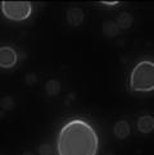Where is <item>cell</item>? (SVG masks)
<instances>
[{
  "mask_svg": "<svg viewBox=\"0 0 154 155\" xmlns=\"http://www.w3.org/2000/svg\"><path fill=\"white\" fill-rule=\"evenodd\" d=\"M57 151L58 155H98L99 136L89 122L71 119L58 132Z\"/></svg>",
  "mask_w": 154,
  "mask_h": 155,
  "instance_id": "cell-1",
  "label": "cell"
},
{
  "mask_svg": "<svg viewBox=\"0 0 154 155\" xmlns=\"http://www.w3.org/2000/svg\"><path fill=\"white\" fill-rule=\"evenodd\" d=\"M130 90L134 92H153L154 91V62L142 59L137 62L130 72Z\"/></svg>",
  "mask_w": 154,
  "mask_h": 155,
  "instance_id": "cell-2",
  "label": "cell"
},
{
  "mask_svg": "<svg viewBox=\"0 0 154 155\" xmlns=\"http://www.w3.org/2000/svg\"><path fill=\"white\" fill-rule=\"evenodd\" d=\"M0 7L4 17L14 22L28 19L34 10V5L27 2H3Z\"/></svg>",
  "mask_w": 154,
  "mask_h": 155,
  "instance_id": "cell-3",
  "label": "cell"
},
{
  "mask_svg": "<svg viewBox=\"0 0 154 155\" xmlns=\"http://www.w3.org/2000/svg\"><path fill=\"white\" fill-rule=\"evenodd\" d=\"M18 62V54L12 46H0V68L10 69Z\"/></svg>",
  "mask_w": 154,
  "mask_h": 155,
  "instance_id": "cell-4",
  "label": "cell"
},
{
  "mask_svg": "<svg viewBox=\"0 0 154 155\" xmlns=\"http://www.w3.org/2000/svg\"><path fill=\"white\" fill-rule=\"evenodd\" d=\"M136 127L140 134H144V135L150 134V132L154 131V117H152L149 114L140 115L136 122Z\"/></svg>",
  "mask_w": 154,
  "mask_h": 155,
  "instance_id": "cell-5",
  "label": "cell"
},
{
  "mask_svg": "<svg viewBox=\"0 0 154 155\" xmlns=\"http://www.w3.org/2000/svg\"><path fill=\"white\" fill-rule=\"evenodd\" d=\"M84 12L77 8V7H73V8H69L67 10V14H65V18H67V22L69 26L72 27H79L82 22H84Z\"/></svg>",
  "mask_w": 154,
  "mask_h": 155,
  "instance_id": "cell-6",
  "label": "cell"
},
{
  "mask_svg": "<svg viewBox=\"0 0 154 155\" xmlns=\"http://www.w3.org/2000/svg\"><path fill=\"white\" fill-rule=\"evenodd\" d=\"M113 132H114V136L117 138L125 140V138H127L131 134L130 124L126 120H118L113 127Z\"/></svg>",
  "mask_w": 154,
  "mask_h": 155,
  "instance_id": "cell-7",
  "label": "cell"
},
{
  "mask_svg": "<svg viewBox=\"0 0 154 155\" xmlns=\"http://www.w3.org/2000/svg\"><path fill=\"white\" fill-rule=\"evenodd\" d=\"M116 23H117L119 30H129L130 27L132 26V17H131L130 13L123 12V13H121L117 17Z\"/></svg>",
  "mask_w": 154,
  "mask_h": 155,
  "instance_id": "cell-8",
  "label": "cell"
},
{
  "mask_svg": "<svg viewBox=\"0 0 154 155\" xmlns=\"http://www.w3.org/2000/svg\"><path fill=\"white\" fill-rule=\"evenodd\" d=\"M45 91L49 96H55L60 92V84L57 80H49L45 84Z\"/></svg>",
  "mask_w": 154,
  "mask_h": 155,
  "instance_id": "cell-9",
  "label": "cell"
},
{
  "mask_svg": "<svg viewBox=\"0 0 154 155\" xmlns=\"http://www.w3.org/2000/svg\"><path fill=\"white\" fill-rule=\"evenodd\" d=\"M103 32L108 37H116L118 35L119 28L116 22H107V23H104V26H103Z\"/></svg>",
  "mask_w": 154,
  "mask_h": 155,
  "instance_id": "cell-10",
  "label": "cell"
},
{
  "mask_svg": "<svg viewBox=\"0 0 154 155\" xmlns=\"http://www.w3.org/2000/svg\"><path fill=\"white\" fill-rule=\"evenodd\" d=\"M40 154L41 155H52V146L48 143H44L40 146Z\"/></svg>",
  "mask_w": 154,
  "mask_h": 155,
  "instance_id": "cell-11",
  "label": "cell"
},
{
  "mask_svg": "<svg viewBox=\"0 0 154 155\" xmlns=\"http://www.w3.org/2000/svg\"><path fill=\"white\" fill-rule=\"evenodd\" d=\"M103 5H117L118 3H102Z\"/></svg>",
  "mask_w": 154,
  "mask_h": 155,
  "instance_id": "cell-12",
  "label": "cell"
},
{
  "mask_svg": "<svg viewBox=\"0 0 154 155\" xmlns=\"http://www.w3.org/2000/svg\"><path fill=\"white\" fill-rule=\"evenodd\" d=\"M23 155H34L32 153H28V151H26V153H23Z\"/></svg>",
  "mask_w": 154,
  "mask_h": 155,
  "instance_id": "cell-13",
  "label": "cell"
}]
</instances>
